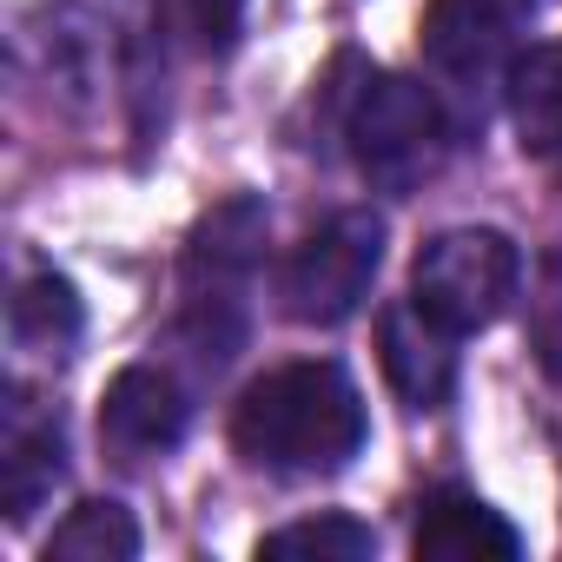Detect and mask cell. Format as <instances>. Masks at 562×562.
<instances>
[{"instance_id":"cell-1","label":"cell","mask_w":562,"mask_h":562,"mask_svg":"<svg viewBox=\"0 0 562 562\" xmlns=\"http://www.w3.org/2000/svg\"><path fill=\"white\" fill-rule=\"evenodd\" d=\"M364 437H371L364 391L331 358L265 371L232 411L238 457L271 476H331L364 450Z\"/></svg>"},{"instance_id":"cell-2","label":"cell","mask_w":562,"mask_h":562,"mask_svg":"<svg viewBox=\"0 0 562 562\" xmlns=\"http://www.w3.org/2000/svg\"><path fill=\"white\" fill-rule=\"evenodd\" d=\"M265 232H271L265 199L238 192V199L212 205L186 238V305H179L172 345L199 371H225L245 345V292L265 258Z\"/></svg>"},{"instance_id":"cell-3","label":"cell","mask_w":562,"mask_h":562,"mask_svg":"<svg viewBox=\"0 0 562 562\" xmlns=\"http://www.w3.org/2000/svg\"><path fill=\"white\" fill-rule=\"evenodd\" d=\"M345 139H351V159L371 186L417 192L450 146V106L424 80L364 74L358 93L345 100Z\"/></svg>"},{"instance_id":"cell-4","label":"cell","mask_w":562,"mask_h":562,"mask_svg":"<svg viewBox=\"0 0 562 562\" xmlns=\"http://www.w3.org/2000/svg\"><path fill=\"white\" fill-rule=\"evenodd\" d=\"M536 8L529 0H430L424 14V60L443 87V100H457V120H483L496 93H509L516 74V41L522 21Z\"/></svg>"},{"instance_id":"cell-5","label":"cell","mask_w":562,"mask_h":562,"mask_svg":"<svg viewBox=\"0 0 562 562\" xmlns=\"http://www.w3.org/2000/svg\"><path fill=\"white\" fill-rule=\"evenodd\" d=\"M516 285H522V251L490 225H450L411 265V299L457 338L496 325L509 312Z\"/></svg>"},{"instance_id":"cell-6","label":"cell","mask_w":562,"mask_h":562,"mask_svg":"<svg viewBox=\"0 0 562 562\" xmlns=\"http://www.w3.org/2000/svg\"><path fill=\"white\" fill-rule=\"evenodd\" d=\"M384 265V218L371 205L331 212L292 258L278 271V299L299 325H345L364 299H371V278Z\"/></svg>"},{"instance_id":"cell-7","label":"cell","mask_w":562,"mask_h":562,"mask_svg":"<svg viewBox=\"0 0 562 562\" xmlns=\"http://www.w3.org/2000/svg\"><path fill=\"white\" fill-rule=\"evenodd\" d=\"M186 424H192V397L166 364H126L100 397V443L113 463H153L179 450Z\"/></svg>"},{"instance_id":"cell-8","label":"cell","mask_w":562,"mask_h":562,"mask_svg":"<svg viewBox=\"0 0 562 562\" xmlns=\"http://www.w3.org/2000/svg\"><path fill=\"white\" fill-rule=\"evenodd\" d=\"M378 358H384L391 391L411 411L450 404V391H457V331L437 325L417 299H404V305H391L378 318Z\"/></svg>"},{"instance_id":"cell-9","label":"cell","mask_w":562,"mask_h":562,"mask_svg":"<svg viewBox=\"0 0 562 562\" xmlns=\"http://www.w3.org/2000/svg\"><path fill=\"white\" fill-rule=\"evenodd\" d=\"M411 549L430 555V562H516L522 555V529L490 509L483 496L470 490H430L417 503V529H411Z\"/></svg>"},{"instance_id":"cell-10","label":"cell","mask_w":562,"mask_h":562,"mask_svg":"<svg viewBox=\"0 0 562 562\" xmlns=\"http://www.w3.org/2000/svg\"><path fill=\"white\" fill-rule=\"evenodd\" d=\"M60 476H67V437L14 384L8 391V430H0V490H8V522H34V509L54 496Z\"/></svg>"},{"instance_id":"cell-11","label":"cell","mask_w":562,"mask_h":562,"mask_svg":"<svg viewBox=\"0 0 562 562\" xmlns=\"http://www.w3.org/2000/svg\"><path fill=\"white\" fill-rule=\"evenodd\" d=\"M8 331H14V345L34 351V358H74V345H80V331H87V305H80V292H74V278H60V271L21 278V292H14V305H8Z\"/></svg>"},{"instance_id":"cell-12","label":"cell","mask_w":562,"mask_h":562,"mask_svg":"<svg viewBox=\"0 0 562 562\" xmlns=\"http://www.w3.org/2000/svg\"><path fill=\"white\" fill-rule=\"evenodd\" d=\"M509 120L522 133V153L555 166L562 179V47H536L509 74Z\"/></svg>"},{"instance_id":"cell-13","label":"cell","mask_w":562,"mask_h":562,"mask_svg":"<svg viewBox=\"0 0 562 562\" xmlns=\"http://www.w3.org/2000/svg\"><path fill=\"white\" fill-rule=\"evenodd\" d=\"M139 555V522L133 509L93 496L80 503L54 536H47V562H133Z\"/></svg>"},{"instance_id":"cell-14","label":"cell","mask_w":562,"mask_h":562,"mask_svg":"<svg viewBox=\"0 0 562 562\" xmlns=\"http://www.w3.org/2000/svg\"><path fill=\"white\" fill-rule=\"evenodd\" d=\"M258 555H271V562H364V555H378V536H371V522H358L345 509H325V516L271 529L258 542Z\"/></svg>"},{"instance_id":"cell-15","label":"cell","mask_w":562,"mask_h":562,"mask_svg":"<svg viewBox=\"0 0 562 562\" xmlns=\"http://www.w3.org/2000/svg\"><path fill=\"white\" fill-rule=\"evenodd\" d=\"M529 345L542 358L549 378H562V251L542 258V278H536V299H529Z\"/></svg>"},{"instance_id":"cell-16","label":"cell","mask_w":562,"mask_h":562,"mask_svg":"<svg viewBox=\"0 0 562 562\" xmlns=\"http://www.w3.org/2000/svg\"><path fill=\"white\" fill-rule=\"evenodd\" d=\"M251 0H186V27L199 34L205 54H225L238 41V21H245Z\"/></svg>"},{"instance_id":"cell-17","label":"cell","mask_w":562,"mask_h":562,"mask_svg":"<svg viewBox=\"0 0 562 562\" xmlns=\"http://www.w3.org/2000/svg\"><path fill=\"white\" fill-rule=\"evenodd\" d=\"M529 8H542V0H529Z\"/></svg>"}]
</instances>
